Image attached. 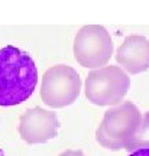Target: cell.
I'll use <instances>...</instances> for the list:
<instances>
[{
    "label": "cell",
    "mask_w": 149,
    "mask_h": 156,
    "mask_svg": "<svg viewBox=\"0 0 149 156\" xmlns=\"http://www.w3.org/2000/svg\"><path fill=\"white\" fill-rule=\"evenodd\" d=\"M38 68L28 52L13 45L0 49V107L19 106L33 94Z\"/></svg>",
    "instance_id": "6da1fadb"
},
{
    "label": "cell",
    "mask_w": 149,
    "mask_h": 156,
    "mask_svg": "<svg viewBox=\"0 0 149 156\" xmlns=\"http://www.w3.org/2000/svg\"><path fill=\"white\" fill-rule=\"evenodd\" d=\"M142 120V113L132 101L110 107L96 130V140L109 151L126 149L133 140Z\"/></svg>",
    "instance_id": "7a4b0ae2"
},
{
    "label": "cell",
    "mask_w": 149,
    "mask_h": 156,
    "mask_svg": "<svg viewBox=\"0 0 149 156\" xmlns=\"http://www.w3.org/2000/svg\"><path fill=\"white\" fill-rule=\"evenodd\" d=\"M130 78L120 67L107 65L91 69L85 78V97L94 106L114 107L126 97Z\"/></svg>",
    "instance_id": "3957f363"
},
{
    "label": "cell",
    "mask_w": 149,
    "mask_h": 156,
    "mask_svg": "<svg viewBox=\"0 0 149 156\" xmlns=\"http://www.w3.org/2000/svg\"><path fill=\"white\" fill-rule=\"evenodd\" d=\"M74 58L84 68L106 67L113 55V39L101 25H85L74 38Z\"/></svg>",
    "instance_id": "277c9868"
},
{
    "label": "cell",
    "mask_w": 149,
    "mask_h": 156,
    "mask_svg": "<svg viewBox=\"0 0 149 156\" xmlns=\"http://www.w3.org/2000/svg\"><path fill=\"white\" fill-rule=\"evenodd\" d=\"M81 91L80 74L70 65L58 64L48 68L42 77L41 98L48 107L64 108L77 101Z\"/></svg>",
    "instance_id": "5b68a950"
},
{
    "label": "cell",
    "mask_w": 149,
    "mask_h": 156,
    "mask_svg": "<svg viewBox=\"0 0 149 156\" xmlns=\"http://www.w3.org/2000/svg\"><path fill=\"white\" fill-rule=\"evenodd\" d=\"M60 130L56 113L44 110L42 107L29 108L20 116L19 134L29 145H41L55 139Z\"/></svg>",
    "instance_id": "8992f818"
},
{
    "label": "cell",
    "mask_w": 149,
    "mask_h": 156,
    "mask_svg": "<svg viewBox=\"0 0 149 156\" xmlns=\"http://www.w3.org/2000/svg\"><path fill=\"white\" fill-rule=\"evenodd\" d=\"M116 61L125 73L140 74L149 69V39L129 35L116 51Z\"/></svg>",
    "instance_id": "52a82bcc"
},
{
    "label": "cell",
    "mask_w": 149,
    "mask_h": 156,
    "mask_svg": "<svg viewBox=\"0 0 149 156\" xmlns=\"http://www.w3.org/2000/svg\"><path fill=\"white\" fill-rule=\"evenodd\" d=\"M138 149H149V112L142 114V120L133 140L129 143L126 151L133 152Z\"/></svg>",
    "instance_id": "ba28073f"
},
{
    "label": "cell",
    "mask_w": 149,
    "mask_h": 156,
    "mask_svg": "<svg viewBox=\"0 0 149 156\" xmlns=\"http://www.w3.org/2000/svg\"><path fill=\"white\" fill-rule=\"evenodd\" d=\"M60 156H85L83 153V151H72V149H68V151H64Z\"/></svg>",
    "instance_id": "9c48e42d"
},
{
    "label": "cell",
    "mask_w": 149,
    "mask_h": 156,
    "mask_svg": "<svg viewBox=\"0 0 149 156\" xmlns=\"http://www.w3.org/2000/svg\"><path fill=\"white\" fill-rule=\"evenodd\" d=\"M129 156H149V149H138V151L130 152Z\"/></svg>",
    "instance_id": "30bf717a"
}]
</instances>
